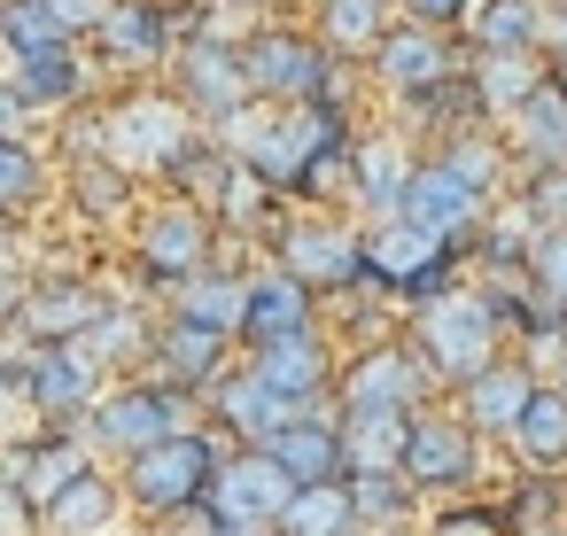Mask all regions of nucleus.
I'll use <instances>...</instances> for the list:
<instances>
[{
    "label": "nucleus",
    "mask_w": 567,
    "mask_h": 536,
    "mask_svg": "<svg viewBox=\"0 0 567 536\" xmlns=\"http://www.w3.org/2000/svg\"><path fill=\"white\" fill-rule=\"evenodd\" d=\"M420 342H427L435 373L474 381V373L497 365V303L474 296V288H451V296H435V303L420 311Z\"/></svg>",
    "instance_id": "nucleus-1"
},
{
    "label": "nucleus",
    "mask_w": 567,
    "mask_h": 536,
    "mask_svg": "<svg viewBox=\"0 0 567 536\" xmlns=\"http://www.w3.org/2000/svg\"><path fill=\"white\" fill-rule=\"evenodd\" d=\"M226 125H234V141H241V156H249L257 179H303V172L334 148V117H327L319 102H296V110H280L272 125H249V117H226Z\"/></svg>",
    "instance_id": "nucleus-2"
},
{
    "label": "nucleus",
    "mask_w": 567,
    "mask_h": 536,
    "mask_svg": "<svg viewBox=\"0 0 567 536\" xmlns=\"http://www.w3.org/2000/svg\"><path fill=\"white\" fill-rule=\"evenodd\" d=\"M172 435H187V404H179V389H133V396H110V404H94V443H110V451H156V443H172Z\"/></svg>",
    "instance_id": "nucleus-3"
},
{
    "label": "nucleus",
    "mask_w": 567,
    "mask_h": 536,
    "mask_svg": "<svg viewBox=\"0 0 567 536\" xmlns=\"http://www.w3.org/2000/svg\"><path fill=\"white\" fill-rule=\"evenodd\" d=\"M210 482H218V466H210V451H203L195 435H172V443H156V451H141V458H133V497H141V505H156V513L195 505Z\"/></svg>",
    "instance_id": "nucleus-4"
},
{
    "label": "nucleus",
    "mask_w": 567,
    "mask_h": 536,
    "mask_svg": "<svg viewBox=\"0 0 567 536\" xmlns=\"http://www.w3.org/2000/svg\"><path fill=\"white\" fill-rule=\"evenodd\" d=\"M296 489H303V482H296V474H288L272 451H249V458H234V466L210 482V497H218V520H280Z\"/></svg>",
    "instance_id": "nucleus-5"
},
{
    "label": "nucleus",
    "mask_w": 567,
    "mask_h": 536,
    "mask_svg": "<svg viewBox=\"0 0 567 536\" xmlns=\"http://www.w3.org/2000/svg\"><path fill=\"white\" fill-rule=\"evenodd\" d=\"M102 141H110V156H117L125 172H156V164H172V156L187 148V117H179L172 102H156V94H148V102L117 110Z\"/></svg>",
    "instance_id": "nucleus-6"
},
{
    "label": "nucleus",
    "mask_w": 567,
    "mask_h": 536,
    "mask_svg": "<svg viewBox=\"0 0 567 536\" xmlns=\"http://www.w3.org/2000/svg\"><path fill=\"white\" fill-rule=\"evenodd\" d=\"M443 249L451 241H435L427 226H412V218H381L373 234H365V265L381 272V280H404V288H435L443 272Z\"/></svg>",
    "instance_id": "nucleus-7"
},
{
    "label": "nucleus",
    "mask_w": 567,
    "mask_h": 536,
    "mask_svg": "<svg viewBox=\"0 0 567 536\" xmlns=\"http://www.w3.org/2000/svg\"><path fill=\"white\" fill-rule=\"evenodd\" d=\"M474 474V435L458 420H412V443H404V482L420 489H458Z\"/></svg>",
    "instance_id": "nucleus-8"
},
{
    "label": "nucleus",
    "mask_w": 567,
    "mask_h": 536,
    "mask_svg": "<svg viewBox=\"0 0 567 536\" xmlns=\"http://www.w3.org/2000/svg\"><path fill=\"white\" fill-rule=\"evenodd\" d=\"M396 218L427 226L435 241H458V234L482 218V195H474V187H458V179H451V164H427V172H412V195H404V210H396Z\"/></svg>",
    "instance_id": "nucleus-9"
},
{
    "label": "nucleus",
    "mask_w": 567,
    "mask_h": 536,
    "mask_svg": "<svg viewBox=\"0 0 567 536\" xmlns=\"http://www.w3.org/2000/svg\"><path fill=\"white\" fill-rule=\"evenodd\" d=\"M249 86H265V94H280V102H311V94L327 86V63H319V48L272 32V40L249 48Z\"/></svg>",
    "instance_id": "nucleus-10"
},
{
    "label": "nucleus",
    "mask_w": 567,
    "mask_h": 536,
    "mask_svg": "<svg viewBox=\"0 0 567 536\" xmlns=\"http://www.w3.org/2000/svg\"><path fill=\"white\" fill-rule=\"evenodd\" d=\"M342 396H350V412H420V365L404 350H373V358H358Z\"/></svg>",
    "instance_id": "nucleus-11"
},
{
    "label": "nucleus",
    "mask_w": 567,
    "mask_h": 536,
    "mask_svg": "<svg viewBox=\"0 0 567 536\" xmlns=\"http://www.w3.org/2000/svg\"><path fill=\"white\" fill-rule=\"evenodd\" d=\"M265 389H280L288 404H311L319 396V381H327V350H319V334L303 327V334H280V342H265V358L249 365Z\"/></svg>",
    "instance_id": "nucleus-12"
},
{
    "label": "nucleus",
    "mask_w": 567,
    "mask_h": 536,
    "mask_svg": "<svg viewBox=\"0 0 567 536\" xmlns=\"http://www.w3.org/2000/svg\"><path fill=\"white\" fill-rule=\"evenodd\" d=\"M187 94H195V110L234 117L241 94H249V63H234L226 40H195V48H187Z\"/></svg>",
    "instance_id": "nucleus-13"
},
{
    "label": "nucleus",
    "mask_w": 567,
    "mask_h": 536,
    "mask_svg": "<svg viewBox=\"0 0 567 536\" xmlns=\"http://www.w3.org/2000/svg\"><path fill=\"white\" fill-rule=\"evenodd\" d=\"M404 443H412V412H350L342 458L358 474H404Z\"/></svg>",
    "instance_id": "nucleus-14"
},
{
    "label": "nucleus",
    "mask_w": 567,
    "mask_h": 536,
    "mask_svg": "<svg viewBox=\"0 0 567 536\" xmlns=\"http://www.w3.org/2000/svg\"><path fill=\"white\" fill-rule=\"evenodd\" d=\"M141 249H148V265H156V272L195 280V272H203V257H210V234H203V218H195V210H156V218H148V234H141Z\"/></svg>",
    "instance_id": "nucleus-15"
},
{
    "label": "nucleus",
    "mask_w": 567,
    "mask_h": 536,
    "mask_svg": "<svg viewBox=\"0 0 567 536\" xmlns=\"http://www.w3.org/2000/svg\"><path fill=\"white\" fill-rule=\"evenodd\" d=\"M528 396H536V381H528L520 365H489V373H474V381H466V420H474V427L513 435V427H520V412H528Z\"/></svg>",
    "instance_id": "nucleus-16"
},
{
    "label": "nucleus",
    "mask_w": 567,
    "mask_h": 536,
    "mask_svg": "<svg viewBox=\"0 0 567 536\" xmlns=\"http://www.w3.org/2000/svg\"><path fill=\"white\" fill-rule=\"evenodd\" d=\"M443 71H451V48H443L435 32H396V40H381V79H389V86H404V94H435Z\"/></svg>",
    "instance_id": "nucleus-17"
},
{
    "label": "nucleus",
    "mask_w": 567,
    "mask_h": 536,
    "mask_svg": "<svg viewBox=\"0 0 567 536\" xmlns=\"http://www.w3.org/2000/svg\"><path fill=\"white\" fill-rule=\"evenodd\" d=\"M280 257H288V272H296V280H350L365 249H358L350 234H334V226H296Z\"/></svg>",
    "instance_id": "nucleus-18"
},
{
    "label": "nucleus",
    "mask_w": 567,
    "mask_h": 536,
    "mask_svg": "<svg viewBox=\"0 0 567 536\" xmlns=\"http://www.w3.org/2000/svg\"><path fill=\"white\" fill-rule=\"evenodd\" d=\"M218 412H226L241 435H265V443H272V435L296 420V404H288L280 389H265L257 373H241V381H218Z\"/></svg>",
    "instance_id": "nucleus-19"
},
{
    "label": "nucleus",
    "mask_w": 567,
    "mask_h": 536,
    "mask_svg": "<svg viewBox=\"0 0 567 536\" xmlns=\"http://www.w3.org/2000/svg\"><path fill=\"white\" fill-rule=\"evenodd\" d=\"M350 520H358V497L342 482H303L288 497V513H280L288 536H350Z\"/></svg>",
    "instance_id": "nucleus-20"
},
{
    "label": "nucleus",
    "mask_w": 567,
    "mask_h": 536,
    "mask_svg": "<svg viewBox=\"0 0 567 536\" xmlns=\"http://www.w3.org/2000/svg\"><path fill=\"white\" fill-rule=\"evenodd\" d=\"M249 327L265 334V342H280V334H303L311 327V303H303V280L280 265L272 280H257L249 288Z\"/></svg>",
    "instance_id": "nucleus-21"
},
{
    "label": "nucleus",
    "mask_w": 567,
    "mask_h": 536,
    "mask_svg": "<svg viewBox=\"0 0 567 536\" xmlns=\"http://www.w3.org/2000/svg\"><path fill=\"white\" fill-rule=\"evenodd\" d=\"M296 482H334V466H342V443H334V427H311V420H288L272 443H265Z\"/></svg>",
    "instance_id": "nucleus-22"
},
{
    "label": "nucleus",
    "mask_w": 567,
    "mask_h": 536,
    "mask_svg": "<svg viewBox=\"0 0 567 536\" xmlns=\"http://www.w3.org/2000/svg\"><path fill=\"white\" fill-rule=\"evenodd\" d=\"M513 443H520L528 466H559L567 458V389H536L520 427H513Z\"/></svg>",
    "instance_id": "nucleus-23"
},
{
    "label": "nucleus",
    "mask_w": 567,
    "mask_h": 536,
    "mask_svg": "<svg viewBox=\"0 0 567 536\" xmlns=\"http://www.w3.org/2000/svg\"><path fill=\"white\" fill-rule=\"evenodd\" d=\"M358 195H365L381 218L404 210V195H412V164H404L396 141H365V148H358Z\"/></svg>",
    "instance_id": "nucleus-24"
},
{
    "label": "nucleus",
    "mask_w": 567,
    "mask_h": 536,
    "mask_svg": "<svg viewBox=\"0 0 567 536\" xmlns=\"http://www.w3.org/2000/svg\"><path fill=\"white\" fill-rule=\"evenodd\" d=\"M179 319H195V327H249V288L241 280H218V272H195L187 288H179Z\"/></svg>",
    "instance_id": "nucleus-25"
},
{
    "label": "nucleus",
    "mask_w": 567,
    "mask_h": 536,
    "mask_svg": "<svg viewBox=\"0 0 567 536\" xmlns=\"http://www.w3.org/2000/svg\"><path fill=\"white\" fill-rule=\"evenodd\" d=\"M536 32H544L536 0H482V17H474L482 55H528V48H536Z\"/></svg>",
    "instance_id": "nucleus-26"
},
{
    "label": "nucleus",
    "mask_w": 567,
    "mask_h": 536,
    "mask_svg": "<svg viewBox=\"0 0 567 536\" xmlns=\"http://www.w3.org/2000/svg\"><path fill=\"white\" fill-rule=\"evenodd\" d=\"M536 86H544V79H536L528 55H482V71H474V102H482V110H505V117H520Z\"/></svg>",
    "instance_id": "nucleus-27"
},
{
    "label": "nucleus",
    "mask_w": 567,
    "mask_h": 536,
    "mask_svg": "<svg viewBox=\"0 0 567 536\" xmlns=\"http://www.w3.org/2000/svg\"><path fill=\"white\" fill-rule=\"evenodd\" d=\"M520 148L536 156V164H567V94L559 86H536L528 94V110H520Z\"/></svg>",
    "instance_id": "nucleus-28"
},
{
    "label": "nucleus",
    "mask_w": 567,
    "mask_h": 536,
    "mask_svg": "<svg viewBox=\"0 0 567 536\" xmlns=\"http://www.w3.org/2000/svg\"><path fill=\"white\" fill-rule=\"evenodd\" d=\"M86 389H94V358H86V350H55V358H40V365H32V396H40L48 412L86 404Z\"/></svg>",
    "instance_id": "nucleus-29"
},
{
    "label": "nucleus",
    "mask_w": 567,
    "mask_h": 536,
    "mask_svg": "<svg viewBox=\"0 0 567 536\" xmlns=\"http://www.w3.org/2000/svg\"><path fill=\"white\" fill-rule=\"evenodd\" d=\"M102 40H110V55H117V63H156V55L172 48V32H164V17H156V9H110Z\"/></svg>",
    "instance_id": "nucleus-30"
},
{
    "label": "nucleus",
    "mask_w": 567,
    "mask_h": 536,
    "mask_svg": "<svg viewBox=\"0 0 567 536\" xmlns=\"http://www.w3.org/2000/svg\"><path fill=\"white\" fill-rule=\"evenodd\" d=\"M110 505H117L110 482H102V474H79V482L48 505V528H55V536H94V528L110 520Z\"/></svg>",
    "instance_id": "nucleus-31"
},
{
    "label": "nucleus",
    "mask_w": 567,
    "mask_h": 536,
    "mask_svg": "<svg viewBox=\"0 0 567 536\" xmlns=\"http://www.w3.org/2000/svg\"><path fill=\"white\" fill-rule=\"evenodd\" d=\"M94 319H102V311H94L86 288H48V296L24 303V327H32V334H86Z\"/></svg>",
    "instance_id": "nucleus-32"
},
{
    "label": "nucleus",
    "mask_w": 567,
    "mask_h": 536,
    "mask_svg": "<svg viewBox=\"0 0 567 536\" xmlns=\"http://www.w3.org/2000/svg\"><path fill=\"white\" fill-rule=\"evenodd\" d=\"M218 342H226L218 327H195V319H179V327L164 334V365H172L179 381H210V373H218Z\"/></svg>",
    "instance_id": "nucleus-33"
},
{
    "label": "nucleus",
    "mask_w": 567,
    "mask_h": 536,
    "mask_svg": "<svg viewBox=\"0 0 567 536\" xmlns=\"http://www.w3.org/2000/svg\"><path fill=\"white\" fill-rule=\"evenodd\" d=\"M0 32H9V48L17 55H55L71 32H63V17L48 9V0H17V9L9 17H0Z\"/></svg>",
    "instance_id": "nucleus-34"
},
{
    "label": "nucleus",
    "mask_w": 567,
    "mask_h": 536,
    "mask_svg": "<svg viewBox=\"0 0 567 536\" xmlns=\"http://www.w3.org/2000/svg\"><path fill=\"white\" fill-rule=\"evenodd\" d=\"M79 474H94V466H86V451H79V443H55V451H40V458L24 466V489H32L40 505H55Z\"/></svg>",
    "instance_id": "nucleus-35"
},
{
    "label": "nucleus",
    "mask_w": 567,
    "mask_h": 536,
    "mask_svg": "<svg viewBox=\"0 0 567 536\" xmlns=\"http://www.w3.org/2000/svg\"><path fill=\"white\" fill-rule=\"evenodd\" d=\"M17 86H24L32 102H48V110H55V102H71V94H79V63H71L63 48H55V55H24V79H17Z\"/></svg>",
    "instance_id": "nucleus-36"
},
{
    "label": "nucleus",
    "mask_w": 567,
    "mask_h": 536,
    "mask_svg": "<svg viewBox=\"0 0 567 536\" xmlns=\"http://www.w3.org/2000/svg\"><path fill=\"white\" fill-rule=\"evenodd\" d=\"M327 40L334 48H381V0H327Z\"/></svg>",
    "instance_id": "nucleus-37"
},
{
    "label": "nucleus",
    "mask_w": 567,
    "mask_h": 536,
    "mask_svg": "<svg viewBox=\"0 0 567 536\" xmlns=\"http://www.w3.org/2000/svg\"><path fill=\"white\" fill-rule=\"evenodd\" d=\"M528 265H536V296H551L567 311V226H544L536 249H528Z\"/></svg>",
    "instance_id": "nucleus-38"
},
{
    "label": "nucleus",
    "mask_w": 567,
    "mask_h": 536,
    "mask_svg": "<svg viewBox=\"0 0 567 536\" xmlns=\"http://www.w3.org/2000/svg\"><path fill=\"white\" fill-rule=\"evenodd\" d=\"M79 350H86L94 365H102V358H133V350H141V327H133L125 311H110V319H94V327H86V342H79Z\"/></svg>",
    "instance_id": "nucleus-39"
},
{
    "label": "nucleus",
    "mask_w": 567,
    "mask_h": 536,
    "mask_svg": "<svg viewBox=\"0 0 567 536\" xmlns=\"http://www.w3.org/2000/svg\"><path fill=\"white\" fill-rule=\"evenodd\" d=\"M443 164H451V179H458V187H474V195L489 203V187H497V148H474V141H458Z\"/></svg>",
    "instance_id": "nucleus-40"
},
{
    "label": "nucleus",
    "mask_w": 567,
    "mask_h": 536,
    "mask_svg": "<svg viewBox=\"0 0 567 536\" xmlns=\"http://www.w3.org/2000/svg\"><path fill=\"white\" fill-rule=\"evenodd\" d=\"M40 187V164H32V148L24 141H0V203H24Z\"/></svg>",
    "instance_id": "nucleus-41"
},
{
    "label": "nucleus",
    "mask_w": 567,
    "mask_h": 536,
    "mask_svg": "<svg viewBox=\"0 0 567 536\" xmlns=\"http://www.w3.org/2000/svg\"><path fill=\"white\" fill-rule=\"evenodd\" d=\"M358 520H396L404 513V489H396V474H358Z\"/></svg>",
    "instance_id": "nucleus-42"
},
{
    "label": "nucleus",
    "mask_w": 567,
    "mask_h": 536,
    "mask_svg": "<svg viewBox=\"0 0 567 536\" xmlns=\"http://www.w3.org/2000/svg\"><path fill=\"white\" fill-rule=\"evenodd\" d=\"M528 210H536V226H567V172H544Z\"/></svg>",
    "instance_id": "nucleus-43"
},
{
    "label": "nucleus",
    "mask_w": 567,
    "mask_h": 536,
    "mask_svg": "<svg viewBox=\"0 0 567 536\" xmlns=\"http://www.w3.org/2000/svg\"><path fill=\"white\" fill-rule=\"evenodd\" d=\"M32 110H40V102H32L24 86H0V141H24V125H32Z\"/></svg>",
    "instance_id": "nucleus-44"
},
{
    "label": "nucleus",
    "mask_w": 567,
    "mask_h": 536,
    "mask_svg": "<svg viewBox=\"0 0 567 536\" xmlns=\"http://www.w3.org/2000/svg\"><path fill=\"white\" fill-rule=\"evenodd\" d=\"M63 17V32H86V24H110V0H48Z\"/></svg>",
    "instance_id": "nucleus-45"
},
{
    "label": "nucleus",
    "mask_w": 567,
    "mask_h": 536,
    "mask_svg": "<svg viewBox=\"0 0 567 536\" xmlns=\"http://www.w3.org/2000/svg\"><path fill=\"white\" fill-rule=\"evenodd\" d=\"M218 195H226V210H234V218H249V210H257V172H249V164H241V172H226V187H218Z\"/></svg>",
    "instance_id": "nucleus-46"
},
{
    "label": "nucleus",
    "mask_w": 567,
    "mask_h": 536,
    "mask_svg": "<svg viewBox=\"0 0 567 536\" xmlns=\"http://www.w3.org/2000/svg\"><path fill=\"white\" fill-rule=\"evenodd\" d=\"M404 9H412L420 24H451V17H466V0H404Z\"/></svg>",
    "instance_id": "nucleus-47"
},
{
    "label": "nucleus",
    "mask_w": 567,
    "mask_h": 536,
    "mask_svg": "<svg viewBox=\"0 0 567 536\" xmlns=\"http://www.w3.org/2000/svg\"><path fill=\"white\" fill-rule=\"evenodd\" d=\"M435 536H497L489 520H451V528H435Z\"/></svg>",
    "instance_id": "nucleus-48"
},
{
    "label": "nucleus",
    "mask_w": 567,
    "mask_h": 536,
    "mask_svg": "<svg viewBox=\"0 0 567 536\" xmlns=\"http://www.w3.org/2000/svg\"><path fill=\"white\" fill-rule=\"evenodd\" d=\"M218 536H265V520H218Z\"/></svg>",
    "instance_id": "nucleus-49"
},
{
    "label": "nucleus",
    "mask_w": 567,
    "mask_h": 536,
    "mask_svg": "<svg viewBox=\"0 0 567 536\" xmlns=\"http://www.w3.org/2000/svg\"><path fill=\"white\" fill-rule=\"evenodd\" d=\"M0 420H9V381H0Z\"/></svg>",
    "instance_id": "nucleus-50"
},
{
    "label": "nucleus",
    "mask_w": 567,
    "mask_h": 536,
    "mask_svg": "<svg viewBox=\"0 0 567 536\" xmlns=\"http://www.w3.org/2000/svg\"><path fill=\"white\" fill-rule=\"evenodd\" d=\"M559 389H567V350H559Z\"/></svg>",
    "instance_id": "nucleus-51"
}]
</instances>
